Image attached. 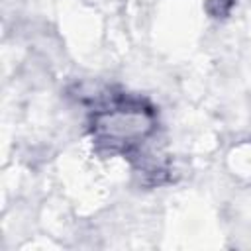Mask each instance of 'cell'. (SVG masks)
Listing matches in <instances>:
<instances>
[{"label": "cell", "instance_id": "obj_2", "mask_svg": "<svg viewBox=\"0 0 251 251\" xmlns=\"http://www.w3.org/2000/svg\"><path fill=\"white\" fill-rule=\"evenodd\" d=\"M214 4H218V8L212 12V16H216V18H224V16L229 12V8H231L233 0H208L206 8H210V6H214Z\"/></svg>", "mask_w": 251, "mask_h": 251}, {"label": "cell", "instance_id": "obj_1", "mask_svg": "<svg viewBox=\"0 0 251 251\" xmlns=\"http://www.w3.org/2000/svg\"><path fill=\"white\" fill-rule=\"evenodd\" d=\"M153 112L139 102H118L112 108L98 110L92 120V129L98 141L112 147L137 143L153 129Z\"/></svg>", "mask_w": 251, "mask_h": 251}]
</instances>
